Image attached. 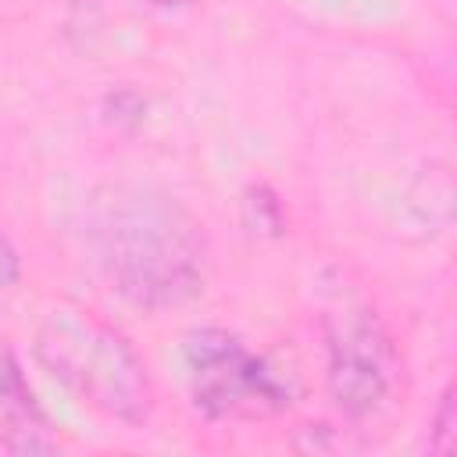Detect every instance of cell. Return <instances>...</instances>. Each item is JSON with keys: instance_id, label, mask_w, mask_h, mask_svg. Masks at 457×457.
Masks as SVG:
<instances>
[{"instance_id": "obj_1", "label": "cell", "mask_w": 457, "mask_h": 457, "mask_svg": "<svg viewBox=\"0 0 457 457\" xmlns=\"http://www.w3.org/2000/svg\"><path fill=\"white\" fill-rule=\"evenodd\" d=\"M82 239L104 282L139 311L193 303L211 275L204 221L154 182H104L82 211Z\"/></svg>"}, {"instance_id": "obj_2", "label": "cell", "mask_w": 457, "mask_h": 457, "mask_svg": "<svg viewBox=\"0 0 457 457\" xmlns=\"http://www.w3.org/2000/svg\"><path fill=\"white\" fill-rule=\"evenodd\" d=\"M36 364L79 403L107 421L143 428L157 411V386L132 339L82 303H57L36 328Z\"/></svg>"}, {"instance_id": "obj_3", "label": "cell", "mask_w": 457, "mask_h": 457, "mask_svg": "<svg viewBox=\"0 0 457 457\" xmlns=\"http://www.w3.org/2000/svg\"><path fill=\"white\" fill-rule=\"evenodd\" d=\"M321 336L325 382L339 414L353 425L389 418L403 396V357L375 303L339 289L321 311Z\"/></svg>"}, {"instance_id": "obj_4", "label": "cell", "mask_w": 457, "mask_h": 457, "mask_svg": "<svg viewBox=\"0 0 457 457\" xmlns=\"http://www.w3.org/2000/svg\"><path fill=\"white\" fill-rule=\"evenodd\" d=\"M182 364L189 400L211 421H271L300 400V382L286 364L218 325L186 332Z\"/></svg>"}, {"instance_id": "obj_5", "label": "cell", "mask_w": 457, "mask_h": 457, "mask_svg": "<svg viewBox=\"0 0 457 457\" xmlns=\"http://www.w3.org/2000/svg\"><path fill=\"white\" fill-rule=\"evenodd\" d=\"M57 450L54 425L39 407L18 357L0 336V453H50Z\"/></svg>"}, {"instance_id": "obj_6", "label": "cell", "mask_w": 457, "mask_h": 457, "mask_svg": "<svg viewBox=\"0 0 457 457\" xmlns=\"http://www.w3.org/2000/svg\"><path fill=\"white\" fill-rule=\"evenodd\" d=\"M453 386L443 389L439 403H436V414H432V432H428V446L436 453H450L453 443H457V400H453Z\"/></svg>"}, {"instance_id": "obj_7", "label": "cell", "mask_w": 457, "mask_h": 457, "mask_svg": "<svg viewBox=\"0 0 457 457\" xmlns=\"http://www.w3.org/2000/svg\"><path fill=\"white\" fill-rule=\"evenodd\" d=\"M21 282V253L11 243V236L0 228V293L14 289Z\"/></svg>"}]
</instances>
